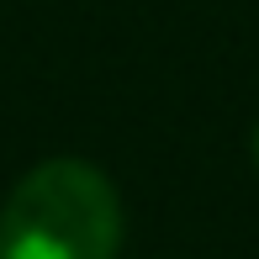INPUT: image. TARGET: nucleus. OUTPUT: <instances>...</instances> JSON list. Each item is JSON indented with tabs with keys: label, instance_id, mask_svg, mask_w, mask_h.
Returning a JSON list of instances; mask_svg holds the SVG:
<instances>
[{
	"label": "nucleus",
	"instance_id": "nucleus-2",
	"mask_svg": "<svg viewBox=\"0 0 259 259\" xmlns=\"http://www.w3.org/2000/svg\"><path fill=\"white\" fill-rule=\"evenodd\" d=\"M254 169H259V127H254Z\"/></svg>",
	"mask_w": 259,
	"mask_h": 259
},
{
	"label": "nucleus",
	"instance_id": "nucleus-1",
	"mask_svg": "<svg viewBox=\"0 0 259 259\" xmlns=\"http://www.w3.org/2000/svg\"><path fill=\"white\" fill-rule=\"evenodd\" d=\"M122 196L96 164L48 159L0 206V259H116Z\"/></svg>",
	"mask_w": 259,
	"mask_h": 259
}]
</instances>
